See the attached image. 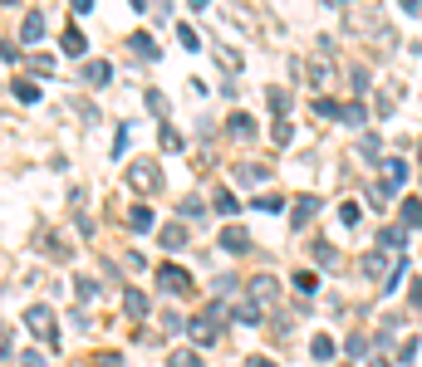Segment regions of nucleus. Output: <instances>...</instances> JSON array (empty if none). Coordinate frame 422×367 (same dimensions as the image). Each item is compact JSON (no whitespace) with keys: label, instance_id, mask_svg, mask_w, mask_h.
<instances>
[{"label":"nucleus","instance_id":"ea45409f","mask_svg":"<svg viewBox=\"0 0 422 367\" xmlns=\"http://www.w3.org/2000/svg\"><path fill=\"white\" fill-rule=\"evenodd\" d=\"M339 118H344V123H363V118H368V113H363V103H349V108H344V113H339Z\"/></svg>","mask_w":422,"mask_h":367},{"label":"nucleus","instance_id":"c85d7f7f","mask_svg":"<svg viewBox=\"0 0 422 367\" xmlns=\"http://www.w3.org/2000/svg\"><path fill=\"white\" fill-rule=\"evenodd\" d=\"M251 211H265V216H280V211H285V201H280V196H255V201H251Z\"/></svg>","mask_w":422,"mask_h":367},{"label":"nucleus","instance_id":"f03ea898","mask_svg":"<svg viewBox=\"0 0 422 367\" xmlns=\"http://www.w3.org/2000/svg\"><path fill=\"white\" fill-rule=\"evenodd\" d=\"M157 289L162 294H172V299H182V294H192L197 289V279H192V270H182V265H157Z\"/></svg>","mask_w":422,"mask_h":367},{"label":"nucleus","instance_id":"4c0bfd02","mask_svg":"<svg viewBox=\"0 0 422 367\" xmlns=\"http://www.w3.org/2000/svg\"><path fill=\"white\" fill-rule=\"evenodd\" d=\"M358 152H363V157H378V132H363V137H358Z\"/></svg>","mask_w":422,"mask_h":367},{"label":"nucleus","instance_id":"f8f14e48","mask_svg":"<svg viewBox=\"0 0 422 367\" xmlns=\"http://www.w3.org/2000/svg\"><path fill=\"white\" fill-rule=\"evenodd\" d=\"M147 309H152V304H147L143 289H128V294H123V313H128V318H147Z\"/></svg>","mask_w":422,"mask_h":367},{"label":"nucleus","instance_id":"cd10ccee","mask_svg":"<svg viewBox=\"0 0 422 367\" xmlns=\"http://www.w3.org/2000/svg\"><path fill=\"white\" fill-rule=\"evenodd\" d=\"M25 64H30V74H40V79H49V74H54V59H49V54H30Z\"/></svg>","mask_w":422,"mask_h":367},{"label":"nucleus","instance_id":"a18cd8bd","mask_svg":"<svg viewBox=\"0 0 422 367\" xmlns=\"http://www.w3.org/2000/svg\"><path fill=\"white\" fill-rule=\"evenodd\" d=\"M413 358H418V343H413V338H408V343H403V348H398V363H413Z\"/></svg>","mask_w":422,"mask_h":367},{"label":"nucleus","instance_id":"9d476101","mask_svg":"<svg viewBox=\"0 0 422 367\" xmlns=\"http://www.w3.org/2000/svg\"><path fill=\"white\" fill-rule=\"evenodd\" d=\"M236 323H241V328H260V323H265V309H260L255 299H246V304H236Z\"/></svg>","mask_w":422,"mask_h":367},{"label":"nucleus","instance_id":"473e14b6","mask_svg":"<svg viewBox=\"0 0 422 367\" xmlns=\"http://www.w3.org/2000/svg\"><path fill=\"white\" fill-rule=\"evenodd\" d=\"M315 260H319V265H329V270L339 265V255H334V245H329V240H319V245H315Z\"/></svg>","mask_w":422,"mask_h":367},{"label":"nucleus","instance_id":"a19ab883","mask_svg":"<svg viewBox=\"0 0 422 367\" xmlns=\"http://www.w3.org/2000/svg\"><path fill=\"white\" fill-rule=\"evenodd\" d=\"M162 328H172V333H182V328H187V318H182V313H172V309H167V313H162Z\"/></svg>","mask_w":422,"mask_h":367},{"label":"nucleus","instance_id":"f3484780","mask_svg":"<svg viewBox=\"0 0 422 367\" xmlns=\"http://www.w3.org/2000/svg\"><path fill=\"white\" fill-rule=\"evenodd\" d=\"M74 299H79V309H89V304H99V279H74Z\"/></svg>","mask_w":422,"mask_h":367},{"label":"nucleus","instance_id":"423d86ee","mask_svg":"<svg viewBox=\"0 0 422 367\" xmlns=\"http://www.w3.org/2000/svg\"><path fill=\"white\" fill-rule=\"evenodd\" d=\"M251 299H255L260 309H270V304L280 299V284H275V275H255V279H251Z\"/></svg>","mask_w":422,"mask_h":367},{"label":"nucleus","instance_id":"ddd939ff","mask_svg":"<svg viewBox=\"0 0 422 367\" xmlns=\"http://www.w3.org/2000/svg\"><path fill=\"white\" fill-rule=\"evenodd\" d=\"M334 353H339V343H334L329 333H315V343H310V358H315V363H334Z\"/></svg>","mask_w":422,"mask_h":367},{"label":"nucleus","instance_id":"79ce46f5","mask_svg":"<svg viewBox=\"0 0 422 367\" xmlns=\"http://www.w3.org/2000/svg\"><path fill=\"white\" fill-rule=\"evenodd\" d=\"M147 108H152V113L162 118V113H167V98H162V93H157V89H147Z\"/></svg>","mask_w":422,"mask_h":367},{"label":"nucleus","instance_id":"603ef678","mask_svg":"<svg viewBox=\"0 0 422 367\" xmlns=\"http://www.w3.org/2000/svg\"><path fill=\"white\" fill-rule=\"evenodd\" d=\"M413 304H418V309H422V279H418V284H413Z\"/></svg>","mask_w":422,"mask_h":367},{"label":"nucleus","instance_id":"13d9d810","mask_svg":"<svg viewBox=\"0 0 422 367\" xmlns=\"http://www.w3.org/2000/svg\"><path fill=\"white\" fill-rule=\"evenodd\" d=\"M0 5H15V0H0Z\"/></svg>","mask_w":422,"mask_h":367},{"label":"nucleus","instance_id":"09e8293b","mask_svg":"<svg viewBox=\"0 0 422 367\" xmlns=\"http://www.w3.org/2000/svg\"><path fill=\"white\" fill-rule=\"evenodd\" d=\"M20 363L25 367H44V358H40V353H20Z\"/></svg>","mask_w":422,"mask_h":367},{"label":"nucleus","instance_id":"58836bf2","mask_svg":"<svg viewBox=\"0 0 422 367\" xmlns=\"http://www.w3.org/2000/svg\"><path fill=\"white\" fill-rule=\"evenodd\" d=\"M315 113H319V118H339L344 108H339V103H329V98H315Z\"/></svg>","mask_w":422,"mask_h":367},{"label":"nucleus","instance_id":"3c124183","mask_svg":"<svg viewBox=\"0 0 422 367\" xmlns=\"http://www.w3.org/2000/svg\"><path fill=\"white\" fill-rule=\"evenodd\" d=\"M74 10H79V15H89V10H94V0H74Z\"/></svg>","mask_w":422,"mask_h":367},{"label":"nucleus","instance_id":"5fc2aeb1","mask_svg":"<svg viewBox=\"0 0 422 367\" xmlns=\"http://www.w3.org/2000/svg\"><path fill=\"white\" fill-rule=\"evenodd\" d=\"M187 5H192V10H207V5H211V0H187Z\"/></svg>","mask_w":422,"mask_h":367},{"label":"nucleus","instance_id":"1a4fd4ad","mask_svg":"<svg viewBox=\"0 0 422 367\" xmlns=\"http://www.w3.org/2000/svg\"><path fill=\"white\" fill-rule=\"evenodd\" d=\"M128 49H133V54H138L143 64H152V59H162V54H157V39H152L147 30H138V35L128 39Z\"/></svg>","mask_w":422,"mask_h":367},{"label":"nucleus","instance_id":"de8ad7c7","mask_svg":"<svg viewBox=\"0 0 422 367\" xmlns=\"http://www.w3.org/2000/svg\"><path fill=\"white\" fill-rule=\"evenodd\" d=\"M10 353H15V338H10V333H0V358H10Z\"/></svg>","mask_w":422,"mask_h":367},{"label":"nucleus","instance_id":"a878e982","mask_svg":"<svg viewBox=\"0 0 422 367\" xmlns=\"http://www.w3.org/2000/svg\"><path fill=\"white\" fill-rule=\"evenodd\" d=\"M108 74H113V69H108V64H99V59H94V64H84V84H94V89H99V84H108Z\"/></svg>","mask_w":422,"mask_h":367},{"label":"nucleus","instance_id":"9b49d317","mask_svg":"<svg viewBox=\"0 0 422 367\" xmlns=\"http://www.w3.org/2000/svg\"><path fill=\"white\" fill-rule=\"evenodd\" d=\"M403 182H408V162H403V157H388V162H383V186L398 191Z\"/></svg>","mask_w":422,"mask_h":367},{"label":"nucleus","instance_id":"aec40b11","mask_svg":"<svg viewBox=\"0 0 422 367\" xmlns=\"http://www.w3.org/2000/svg\"><path fill=\"white\" fill-rule=\"evenodd\" d=\"M378 245H383V250H403V245H408V225H388V230H378Z\"/></svg>","mask_w":422,"mask_h":367},{"label":"nucleus","instance_id":"8fccbe9b","mask_svg":"<svg viewBox=\"0 0 422 367\" xmlns=\"http://www.w3.org/2000/svg\"><path fill=\"white\" fill-rule=\"evenodd\" d=\"M398 5H403L408 15H418V10H422V0H398Z\"/></svg>","mask_w":422,"mask_h":367},{"label":"nucleus","instance_id":"0eeeda50","mask_svg":"<svg viewBox=\"0 0 422 367\" xmlns=\"http://www.w3.org/2000/svg\"><path fill=\"white\" fill-rule=\"evenodd\" d=\"M260 127H255V118L251 113H231L226 118V137H236V142H246V137H255Z\"/></svg>","mask_w":422,"mask_h":367},{"label":"nucleus","instance_id":"4468645a","mask_svg":"<svg viewBox=\"0 0 422 367\" xmlns=\"http://www.w3.org/2000/svg\"><path fill=\"white\" fill-rule=\"evenodd\" d=\"M20 39H25V44H40V39H44V15H40V10H35V15H25Z\"/></svg>","mask_w":422,"mask_h":367},{"label":"nucleus","instance_id":"bf43d9fd","mask_svg":"<svg viewBox=\"0 0 422 367\" xmlns=\"http://www.w3.org/2000/svg\"><path fill=\"white\" fill-rule=\"evenodd\" d=\"M418 157H422V147H418Z\"/></svg>","mask_w":422,"mask_h":367},{"label":"nucleus","instance_id":"39448f33","mask_svg":"<svg viewBox=\"0 0 422 367\" xmlns=\"http://www.w3.org/2000/svg\"><path fill=\"white\" fill-rule=\"evenodd\" d=\"M315 216H319V196H300V201L290 206V230H305Z\"/></svg>","mask_w":422,"mask_h":367},{"label":"nucleus","instance_id":"7c9ffc66","mask_svg":"<svg viewBox=\"0 0 422 367\" xmlns=\"http://www.w3.org/2000/svg\"><path fill=\"white\" fill-rule=\"evenodd\" d=\"M49 255H54L59 265H64V260H74V250H69V240H64V235H49Z\"/></svg>","mask_w":422,"mask_h":367},{"label":"nucleus","instance_id":"37998d69","mask_svg":"<svg viewBox=\"0 0 422 367\" xmlns=\"http://www.w3.org/2000/svg\"><path fill=\"white\" fill-rule=\"evenodd\" d=\"M20 59H25V54H15V44L0 39V64H20Z\"/></svg>","mask_w":422,"mask_h":367},{"label":"nucleus","instance_id":"393cba45","mask_svg":"<svg viewBox=\"0 0 422 367\" xmlns=\"http://www.w3.org/2000/svg\"><path fill=\"white\" fill-rule=\"evenodd\" d=\"M167 367H202V353H192V348H172Z\"/></svg>","mask_w":422,"mask_h":367},{"label":"nucleus","instance_id":"f704fd0d","mask_svg":"<svg viewBox=\"0 0 422 367\" xmlns=\"http://www.w3.org/2000/svg\"><path fill=\"white\" fill-rule=\"evenodd\" d=\"M290 132H295V127H290V118H275V132H270V137H275L280 147H290Z\"/></svg>","mask_w":422,"mask_h":367},{"label":"nucleus","instance_id":"2f4dec72","mask_svg":"<svg viewBox=\"0 0 422 367\" xmlns=\"http://www.w3.org/2000/svg\"><path fill=\"white\" fill-rule=\"evenodd\" d=\"M339 220H344V225H358V220H363L358 201H344V206H339Z\"/></svg>","mask_w":422,"mask_h":367},{"label":"nucleus","instance_id":"412c9836","mask_svg":"<svg viewBox=\"0 0 422 367\" xmlns=\"http://www.w3.org/2000/svg\"><path fill=\"white\" fill-rule=\"evenodd\" d=\"M363 275H368V279H388V255H383V250H368Z\"/></svg>","mask_w":422,"mask_h":367},{"label":"nucleus","instance_id":"f257e3e1","mask_svg":"<svg viewBox=\"0 0 422 367\" xmlns=\"http://www.w3.org/2000/svg\"><path fill=\"white\" fill-rule=\"evenodd\" d=\"M25 328H30L40 343H54V348H59V328H54V309H49V304H30V309H25Z\"/></svg>","mask_w":422,"mask_h":367},{"label":"nucleus","instance_id":"4be33fe9","mask_svg":"<svg viewBox=\"0 0 422 367\" xmlns=\"http://www.w3.org/2000/svg\"><path fill=\"white\" fill-rule=\"evenodd\" d=\"M59 44H64V54H89V39H84V35H79L74 25H69V30L59 35Z\"/></svg>","mask_w":422,"mask_h":367},{"label":"nucleus","instance_id":"6e6552de","mask_svg":"<svg viewBox=\"0 0 422 367\" xmlns=\"http://www.w3.org/2000/svg\"><path fill=\"white\" fill-rule=\"evenodd\" d=\"M270 182V167H260V162H241L236 167V186H265Z\"/></svg>","mask_w":422,"mask_h":367},{"label":"nucleus","instance_id":"c9c22d12","mask_svg":"<svg viewBox=\"0 0 422 367\" xmlns=\"http://www.w3.org/2000/svg\"><path fill=\"white\" fill-rule=\"evenodd\" d=\"M177 39H182L187 49H202V39H197V30H192V25H177Z\"/></svg>","mask_w":422,"mask_h":367},{"label":"nucleus","instance_id":"dca6fc26","mask_svg":"<svg viewBox=\"0 0 422 367\" xmlns=\"http://www.w3.org/2000/svg\"><path fill=\"white\" fill-rule=\"evenodd\" d=\"M157 240H162V250H182V245H187V225H172V220H167V225L157 230Z\"/></svg>","mask_w":422,"mask_h":367},{"label":"nucleus","instance_id":"49530a36","mask_svg":"<svg viewBox=\"0 0 422 367\" xmlns=\"http://www.w3.org/2000/svg\"><path fill=\"white\" fill-rule=\"evenodd\" d=\"M94 367H123V358H118V353H99V358H94Z\"/></svg>","mask_w":422,"mask_h":367},{"label":"nucleus","instance_id":"72a5a7b5","mask_svg":"<svg viewBox=\"0 0 422 367\" xmlns=\"http://www.w3.org/2000/svg\"><path fill=\"white\" fill-rule=\"evenodd\" d=\"M295 289H300V294L310 299V294H315V289H319V279L310 275V270H300V275H295Z\"/></svg>","mask_w":422,"mask_h":367},{"label":"nucleus","instance_id":"6e6d98bb","mask_svg":"<svg viewBox=\"0 0 422 367\" xmlns=\"http://www.w3.org/2000/svg\"><path fill=\"white\" fill-rule=\"evenodd\" d=\"M133 10H147V0H133Z\"/></svg>","mask_w":422,"mask_h":367},{"label":"nucleus","instance_id":"c03bdc74","mask_svg":"<svg viewBox=\"0 0 422 367\" xmlns=\"http://www.w3.org/2000/svg\"><path fill=\"white\" fill-rule=\"evenodd\" d=\"M349 84H354V93H363L368 89V74H363V69H349Z\"/></svg>","mask_w":422,"mask_h":367},{"label":"nucleus","instance_id":"7ed1b4c3","mask_svg":"<svg viewBox=\"0 0 422 367\" xmlns=\"http://www.w3.org/2000/svg\"><path fill=\"white\" fill-rule=\"evenodd\" d=\"M128 186H138L143 196H147V191H157V186H162V177H157V162H147V157H138V162L128 167Z\"/></svg>","mask_w":422,"mask_h":367},{"label":"nucleus","instance_id":"bb28decb","mask_svg":"<svg viewBox=\"0 0 422 367\" xmlns=\"http://www.w3.org/2000/svg\"><path fill=\"white\" fill-rule=\"evenodd\" d=\"M408 279V260H398L393 270H388V279H383V294H398V284Z\"/></svg>","mask_w":422,"mask_h":367},{"label":"nucleus","instance_id":"a211bd4d","mask_svg":"<svg viewBox=\"0 0 422 367\" xmlns=\"http://www.w3.org/2000/svg\"><path fill=\"white\" fill-rule=\"evenodd\" d=\"M398 216H403L408 230H422V201H418V196H408V201L398 206Z\"/></svg>","mask_w":422,"mask_h":367},{"label":"nucleus","instance_id":"5701e85b","mask_svg":"<svg viewBox=\"0 0 422 367\" xmlns=\"http://www.w3.org/2000/svg\"><path fill=\"white\" fill-rule=\"evenodd\" d=\"M265 103H270L275 118H290V93L285 89H265Z\"/></svg>","mask_w":422,"mask_h":367},{"label":"nucleus","instance_id":"6ab92c4d","mask_svg":"<svg viewBox=\"0 0 422 367\" xmlns=\"http://www.w3.org/2000/svg\"><path fill=\"white\" fill-rule=\"evenodd\" d=\"M128 230H133V235H147V230H152V211H147V206H133V211H128Z\"/></svg>","mask_w":422,"mask_h":367},{"label":"nucleus","instance_id":"b1692460","mask_svg":"<svg viewBox=\"0 0 422 367\" xmlns=\"http://www.w3.org/2000/svg\"><path fill=\"white\" fill-rule=\"evenodd\" d=\"M10 93H15L20 103H40V84H35V79H15V84H10Z\"/></svg>","mask_w":422,"mask_h":367},{"label":"nucleus","instance_id":"e433bc0d","mask_svg":"<svg viewBox=\"0 0 422 367\" xmlns=\"http://www.w3.org/2000/svg\"><path fill=\"white\" fill-rule=\"evenodd\" d=\"M128 132H133V123H123V127H118V137H113V157H123V152H128Z\"/></svg>","mask_w":422,"mask_h":367},{"label":"nucleus","instance_id":"c756f323","mask_svg":"<svg viewBox=\"0 0 422 367\" xmlns=\"http://www.w3.org/2000/svg\"><path fill=\"white\" fill-rule=\"evenodd\" d=\"M211 206H216V211H221V216H236V211H241V206H236V196H231V191H216V196H211Z\"/></svg>","mask_w":422,"mask_h":367},{"label":"nucleus","instance_id":"864d4df0","mask_svg":"<svg viewBox=\"0 0 422 367\" xmlns=\"http://www.w3.org/2000/svg\"><path fill=\"white\" fill-rule=\"evenodd\" d=\"M246 367H275V363H270V358H251Z\"/></svg>","mask_w":422,"mask_h":367},{"label":"nucleus","instance_id":"2eb2a0df","mask_svg":"<svg viewBox=\"0 0 422 367\" xmlns=\"http://www.w3.org/2000/svg\"><path fill=\"white\" fill-rule=\"evenodd\" d=\"M157 147H162V152H182V147H187V137H182L172 123H162V127H157Z\"/></svg>","mask_w":422,"mask_h":367},{"label":"nucleus","instance_id":"4d7b16f0","mask_svg":"<svg viewBox=\"0 0 422 367\" xmlns=\"http://www.w3.org/2000/svg\"><path fill=\"white\" fill-rule=\"evenodd\" d=\"M368 367H388V363H383V358H373V363H368Z\"/></svg>","mask_w":422,"mask_h":367},{"label":"nucleus","instance_id":"20e7f679","mask_svg":"<svg viewBox=\"0 0 422 367\" xmlns=\"http://www.w3.org/2000/svg\"><path fill=\"white\" fill-rule=\"evenodd\" d=\"M216 245H221L226 255H246V250H255V245H251V230H246V225H226V230L216 235Z\"/></svg>","mask_w":422,"mask_h":367}]
</instances>
